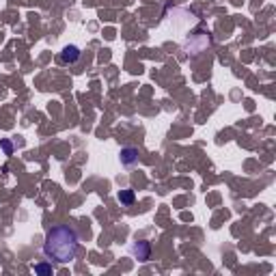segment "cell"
I'll list each match as a JSON object with an SVG mask.
<instances>
[{
    "mask_svg": "<svg viewBox=\"0 0 276 276\" xmlns=\"http://www.w3.org/2000/svg\"><path fill=\"white\" fill-rule=\"evenodd\" d=\"M78 246H80V237L76 229L67 225H56L45 236L43 255L56 263H72L76 259V255H78Z\"/></svg>",
    "mask_w": 276,
    "mask_h": 276,
    "instance_id": "cell-1",
    "label": "cell"
},
{
    "mask_svg": "<svg viewBox=\"0 0 276 276\" xmlns=\"http://www.w3.org/2000/svg\"><path fill=\"white\" fill-rule=\"evenodd\" d=\"M130 252L134 257H136L138 261H149L151 259V244L145 242V239H136L132 246H130Z\"/></svg>",
    "mask_w": 276,
    "mask_h": 276,
    "instance_id": "cell-2",
    "label": "cell"
},
{
    "mask_svg": "<svg viewBox=\"0 0 276 276\" xmlns=\"http://www.w3.org/2000/svg\"><path fill=\"white\" fill-rule=\"evenodd\" d=\"M138 156H140V151L136 147H123L119 151V160L123 166H134V164L138 162Z\"/></svg>",
    "mask_w": 276,
    "mask_h": 276,
    "instance_id": "cell-3",
    "label": "cell"
},
{
    "mask_svg": "<svg viewBox=\"0 0 276 276\" xmlns=\"http://www.w3.org/2000/svg\"><path fill=\"white\" fill-rule=\"evenodd\" d=\"M80 48L78 45H65L63 48V52H61V63H65V65H74L76 61L80 58Z\"/></svg>",
    "mask_w": 276,
    "mask_h": 276,
    "instance_id": "cell-4",
    "label": "cell"
},
{
    "mask_svg": "<svg viewBox=\"0 0 276 276\" xmlns=\"http://www.w3.org/2000/svg\"><path fill=\"white\" fill-rule=\"evenodd\" d=\"M119 201H121L123 205H132L134 201H136V192L130 190V188H127V190H121V192H119Z\"/></svg>",
    "mask_w": 276,
    "mask_h": 276,
    "instance_id": "cell-5",
    "label": "cell"
},
{
    "mask_svg": "<svg viewBox=\"0 0 276 276\" xmlns=\"http://www.w3.org/2000/svg\"><path fill=\"white\" fill-rule=\"evenodd\" d=\"M35 274L50 276L52 274V266H48V263H37V266H35Z\"/></svg>",
    "mask_w": 276,
    "mask_h": 276,
    "instance_id": "cell-6",
    "label": "cell"
},
{
    "mask_svg": "<svg viewBox=\"0 0 276 276\" xmlns=\"http://www.w3.org/2000/svg\"><path fill=\"white\" fill-rule=\"evenodd\" d=\"M0 147H2V151H4V154H7V156H11V154H13V145H11V140L2 138V140H0Z\"/></svg>",
    "mask_w": 276,
    "mask_h": 276,
    "instance_id": "cell-7",
    "label": "cell"
}]
</instances>
